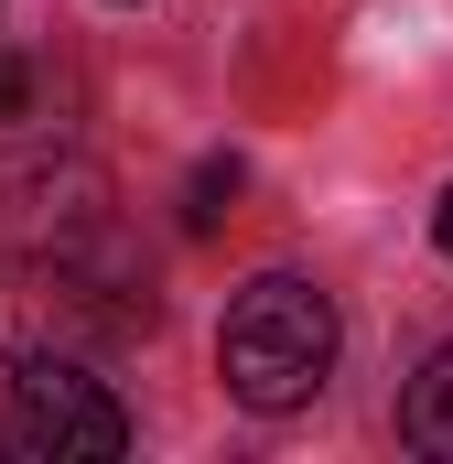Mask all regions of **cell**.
<instances>
[{"mask_svg":"<svg viewBox=\"0 0 453 464\" xmlns=\"http://www.w3.org/2000/svg\"><path fill=\"white\" fill-rule=\"evenodd\" d=\"M335 303L303 281V270H259L237 303H226L217 324V378L237 411H259V421H281V411H303L324 378H335Z\"/></svg>","mask_w":453,"mask_h":464,"instance_id":"1","label":"cell"},{"mask_svg":"<svg viewBox=\"0 0 453 464\" xmlns=\"http://www.w3.org/2000/svg\"><path fill=\"white\" fill-rule=\"evenodd\" d=\"M0 454L11 464H109L130 454V411L87 356H11L0 367Z\"/></svg>","mask_w":453,"mask_h":464,"instance_id":"2","label":"cell"},{"mask_svg":"<svg viewBox=\"0 0 453 464\" xmlns=\"http://www.w3.org/2000/svg\"><path fill=\"white\" fill-rule=\"evenodd\" d=\"M400 432H410V454L453 464V346L421 356V378H410V400H400Z\"/></svg>","mask_w":453,"mask_h":464,"instance_id":"3","label":"cell"},{"mask_svg":"<svg viewBox=\"0 0 453 464\" xmlns=\"http://www.w3.org/2000/svg\"><path fill=\"white\" fill-rule=\"evenodd\" d=\"M237 184H248V162H237V151H206V162H195V184H184V227L206 237L226 206H237Z\"/></svg>","mask_w":453,"mask_h":464,"instance_id":"4","label":"cell"},{"mask_svg":"<svg viewBox=\"0 0 453 464\" xmlns=\"http://www.w3.org/2000/svg\"><path fill=\"white\" fill-rule=\"evenodd\" d=\"M22 109H33V65L0 44V119H22Z\"/></svg>","mask_w":453,"mask_h":464,"instance_id":"5","label":"cell"},{"mask_svg":"<svg viewBox=\"0 0 453 464\" xmlns=\"http://www.w3.org/2000/svg\"><path fill=\"white\" fill-rule=\"evenodd\" d=\"M432 248H443V259H453V195H443V206H432Z\"/></svg>","mask_w":453,"mask_h":464,"instance_id":"6","label":"cell"}]
</instances>
